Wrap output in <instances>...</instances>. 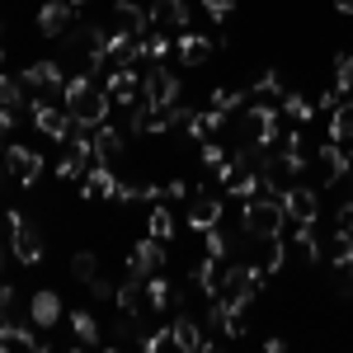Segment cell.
<instances>
[{"mask_svg":"<svg viewBox=\"0 0 353 353\" xmlns=\"http://www.w3.org/2000/svg\"><path fill=\"white\" fill-rule=\"evenodd\" d=\"M283 226H288V208H283V198H278V193H254V198H245L241 231L250 236V241L283 236Z\"/></svg>","mask_w":353,"mask_h":353,"instance_id":"obj_2","label":"cell"},{"mask_svg":"<svg viewBox=\"0 0 353 353\" xmlns=\"http://www.w3.org/2000/svg\"><path fill=\"white\" fill-rule=\"evenodd\" d=\"M24 113H28L24 85L14 81V76H0V128H14Z\"/></svg>","mask_w":353,"mask_h":353,"instance_id":"obj_15","label":"cell"},{"mask_svg":"<svg viewBox=\"0 0 353 353\" xmlns=\"http://www.w3.org/2000/svg\"><path fill=\"white\" fill-rule=\"evenodd\" d=\"M189 278L198 283V292H203V297H217V292H221V259L203 254V264H198V269H193Z\"/></svg>","mask_w":353,"mask_h":353,"instance_id":"obj_27","label":"cell"},{"mask_svg":"<svg viewBox=\"0 0 353 353\" xmlns=\"http://www.w3.org/2000/svg\"><path fill=\"white\" fill-rule=\"evenodd\" d=\"M5 221H10V250H14V259L19 264H38L43 259V231L24 212H14V208L5 212Z\"/></svg>","mask_w":353,"mask_h":353,"instance_id":"obj_5","label":"cell"},{"mask_svg":"<svg viewBox=\"0 0 353 353\" xmlns=\"http://www.w3.org/2000/svg\"><path fill=\"white\" fill-rule=\"evenodd\" d=\"M141 94L156 104V109H170V104H179V94H184V85L174 71H165V61H156L146 76H141Z\"/></svg>","mask_w":353,"mask_h":353,"instance_id":"obj_7","label":"cell"},{"mask_svg":"<svg viewBox=\"0 0 353 353\" xmlns=\"http://www.w3.org/2000/svg\"><path fill=\"white\" fill-rule=\"evenodd\" d=\"M241 104H245V90H231V85L212 90V109H221V113H236Z\"/></svg>","mask_w":353,"mask_h":353,"instance_id":"obj_39","label":"cell"},{"mask_svg":"<svg viewBox=\"0 0 353 353\" xmlns=\"http://www.w3.org/2000/svg\"><path fill=\"white\" fill-rule=\"evenodd\" d=\"M0 269H5V245H0Z\"/></svg>","mask_w":353,"mask_h":353,"instance_id":"obj_53","label":"cell"},{"mask_svg":"<svg viewBox=\"0 0 353 353\" xmlns=\"http://www.w3.org/2000/svg\"><path fill=\"white\" fill-rule=\"evenodd\" d=\"M128 273L132 278H156V273H165V241H156V236L137 241L132 254H128Z\"/></svg>","mask_w":353,"mask_h":353,"instance_id":"obj_9","label":"cell"},{"mask_svg":"<svg viewBox=\"0 0 353 353\" xmlns=\"http://www.w3.org/2000/svg\"><path fill=\"white\" fill-rule=\"evenodd\" d=\"M104 90H109V99L113 104H132L137 94H141V76H137L132 66H109V76H104Z\"/></svg>","mask_w":353,"mask_h":353,"instance_id":"obj_16","label":"cell"},{"mask_svg":"<svg viewBox=\"0 0 353 353\" xmlns=\"http://www.w3.org/2000/svg\"><path fill=\"white\" fill-rule=\"evenodd\" d=\"M189 184H184V179H174V184H165V198H170V203H184V198H189Z\"/></svg>","mask_w":353,"mask_h":353,"instance_id":"obj_48","label":"cell"},{"mask_svg":"<svg viewBox=\"0 0 353 353\" xmlns=\"http://www.w3.org/2000/svg\"><path fill=\"white\" fill-rule=\"evenodd\" d=\"M0 57H5V52H0Z\"/></svg>","mask_w":353,"mask_h":353,"instance_id":"obj_54","label":"cell"},{"mask_svg":"<svg viewBox=\"0 0 353 353\" xmlns=\"http://www.w3.org/2000/svg\"><path fill=\"white\" fill-rule=\"evenodd\" d=\"M334 226L353 236V198H349V203H339V212H334Z\"/></svg>","mask_w":353,"mask_h":353,"instance_id":"obj_46","label":"cell"},{"mask_svg":"<svg viewBox=\"0 0 353 353\" xmlns=\"http://www.w3.org/2000/svg\"><path fill=\"white\" fill-rule=\"evenodd\" d=\"M137 321H141V316H128V311L113 321V330H109V344H113V349H118V344H141V334H137Z\"/></svg>","mask_w":353,"mask_h":353,"instance_id":"obj_32","label":"cell"},{"mask_svg":"<svg viewBox=\"0 0 353 353\" xmlns=\"http://www.w3.org/2000/svg\"><path fill=\"white\" fill-rule=\"evenodd\" d=\"M334 85H339L344 94H353V52L334 57Z\"/></svg>","mask_w":353,"mask_h":353,"instance_id":"obj_40","label":"cell"},{"mask_svg":"<svg viewBox=\"0 0 353 353\" xmlns=\"http://www.w3.org/2000/svg\"><path fill=\"white\" fill-rule=\"evenodd\" d=\"M334 10H339V14H353V0H334Z\"/></svg>","mask_w":353,"mask_h":353,"instance_id":"obj_50","label":"cell"},{"mask_svg":"<svg viewBox=\"0 0 353 353\" xmlns=\"http://www.w3.org/2000/svg\"><path fill=\"white\" fill-rule=\"evenodd\" d=\"M104 57H109V66H132L137 57H146V38L113 28V33H104Z\"/></svg>","mask_w":353,"mask_h":353,"instance_id":"obj_10","label":"cell"},{"mask_svg":"<svg viewBox=\"0 0 353 353\" xmlns=\"http://www.w3.org/2000/svg\"><path fill=\"white\" fill-rule=\"evenodd\" d=\"M203 250H208L212 259H226V254H231V236L221 231V221H217V226H208V231H203Z\"/></svg>","mask_w":353,"mask_h":353,"instance_id":"obj_37","label":"cell"},{"mask_svg":"<svg viewBox=\"0 0 353 353\" xmlns=\"http://www.w3.org/2000/svg\"><path fill=\"white\" fill-rule=\"evenodd\" d=\"M198 5H203L212 19H231V14H236V0H198Z\"/></svg>","mask_w":353,"mask_h":353,"instance_id":"obj_44","label":"cell"},{"mask_svg":"<svg viewBox=\"0 0 353 353\" xmlns=\"http://www.w3.org/2000/svg\"><path fill=\"white\" fill-rule=\"evenodd\" d=\"M339 297H353V269H339V283H334Z\"/></svg>","mask_w":353,"mask_h":353,"instance_id":"obj_49","label":"cell"},{"mask_svg":"<svg viewBox=\"0 0 353 353\" xmlns=\"http://www.w3.org/2000/svg\"><path fill=\"white\" fill-rule=\"evenodd\" d=\"M254 94H264V99H273V94H283V81H278V71H264V76L254 81Z\"/></svg>","mask_w":353,"mask_h":353,"instance_id":"obj_43","label":"cell"},{"mask_svg":"<svg viewBox=\"0 0 353 353\" xmlns=\"http://www.w3.org/2000/svg\"><path fill=\"white\" fill-rule=\"evenodd\" d=\"M221 128H226V113L221 109H193V118H189L184 132H189L193 141H208V137H217Z\"/></svg>","mask_w":353,"mask_h":353,"instance_id":"obj_26","label":"cell"},{"mask_svg":"<svg viewBox=\"0 0 353 353\" xmlns=\"http://www.w3.org/2000/svg\"><path fill=\"white\" fill-rule=\"evenodd\" d=\"M10 344H24V349H43V339H38V334H33L28 325H19V330H14V339H10Z\"/></svg>","mask_w":353,"mask_h":353,"instance_id":"obj_47","label":"cell"},{"mask_svg":"<svg viewBox=\"0 0 353 353\" xmlns=\"http://www.w3.org/2000/svg\"><path fill=\"white\" fill-rule=\"evenodd\" d=\"M217 221H221V198L193 189L189 193V226L193 231H208V226H217Z\"/></svg>","mask_w":353,"mask_h":353,"instance_id":"obj_17","label":"cell"},{"mask_svg":"<svg viewBox=\"0 0 353 353\" xmlns=\"http://www.w3.org/2000/svg\"><path fill=\"white\" fill-rule=\"evenodd\" d=\"M146 231H151L156 241H170V236H174V217H170V208H165V203H156V208H151V221H146Z\"/></svg>","mask_w":353,"mask_h":353,"instance_id":"obj_35","label":"cell"},{"mask_svg":"<svg viewBox=\"0 0 353 353\" xmlns=\"http://www.w3.org/2000/svg\"><path fill=\"white\" fill-rule=\"evenodd\" d=\"M259 264H264V273H283L288 269V241H283V236H269V250H264V259H259Z\"/></svg>","mask_w":353,"mask_h":353,"instance_id":"obj_33","label":"cell"},{"mask_svg":"<svg viewBox=\"0 0 353 353\" xmlns=\"http://www.w3.org/2000/svg\"><path fill=\"white\" fill-rule=\"evenodd\" d=\"M85 288H90V297H99V301H113V292H118V288H113L109 278H99V273H94V278H90Z\"/></svg>","mask_w":353,"mask_h":353,"instance_id":"obj_45","label":"cell"},{"mask_svg":"<svg viewBox=\"0 0 353 353\" xmlns=\"http://www.w3.org/2000/svg\"><path fill=\"white\" fill-rule=\"evenodd\" d=\"M71 14H76L71 0H48V5L38 10V33H43V38H61V33L71 28Z\"/></svg>","mask_w":353,"mask_h":353,"instance_id":"obj_18","label":"cell"},{"mask_svg":"<svg viewBox=\"0 0 353 353\" xmlns=\"http://www.w3.org/2000/svg\"><path fill=\"white\" fill-rule=\"evenodd\" d=\"M170 334H174V349H184V353H212V339H203V325H198V316H193V311H179V316L170 321Z\"/></svg>","mask_w":353,"mask_h":353,"instance_id":"obj_13","label":"cell"},{"mask_svg":"<svg viewBox=\"0 0 353 353\" xmlns=\"http://www.w3.org/2000/svg\"><path fill=\"white\" fill-rule=\"evenodd\" d=\"M118 189H123V184H118V179H113V165H90V170H85V179H81V193L85 198H118Z\"/></svg>","mask_w":353,"mask_h":353,"instance_id":"obj_21","label":"cell"},{"mask_svg":"<svg viewBox=\"0 0 353 353\" xmlns=\"http://www.w3.org/2000/svg\"><path fill=\"white\" fill-rule=\"evenodd\" d=\"M316 165H321V179H325V184H344L349 170H353L349 151H344L339 141H321V146H316Z\"/></svg>","mask_w":353,"mask_h":353,"instance_id":"obj_14","label":"cell"},{"mask_svg":"<svg viewBox=\"0 0 353 353\" xmlns=\"http://www.w3.org/2000/svg\"><path fill=\"white\" fill-rule=\"evenodd\" d=\"M0 161H5V128H0Z\"/></svg>","mask_w":353,"mask_h":353,"instance_id":"obj_51","label":"cell"},{"mask_svg":"<svg viewBox=\"0 0 353 353\" xmlns=\"http://www.w3.org/2000/svg\"><path fill=\"white\" fill-rule=\"evenodd\" d=\"M5 174L14 179V184H38V174H43V156L33 151V146H19V141H10L5 146Z\"/></svg>","mask_w":353,"mask_h":353,"instance_id":"obj_8","label":"cell"},{"mask_svg":"<svg viewBox=\"0 0 353 353\" xmlns=\"http://www.w3.org/2000/svg\"><path fill=\"white\" fill-rule=\"evenodd\" d=\"M325 259L334 264V269H349V264H353V236H349V231H334V236H330Z\"/></svg>","mask_w":353,"mask_h":353,"instance_id":"obj_30","label":"cell"},{"mask_svg":"<svg viewBox=\"0 0 353 353\" xmlns=\"http://www.w3.org/2000/svg\"><path fill=\"white\" fill-rule=\"evenodd\" d=\"M283 113H288V123L306 128V123H311V113H316V104H311L306 94H297V90H288V94H283Z\"/></svg>","mask_w":353,"mask_h":353,"instance_id":"obj_29","label":"cell"},{"mask_svg":"<svg viewBox=\"0 0 353 353\" xmlns=\"http://www.w3.org/2000/svg\"><path fill=\"white\" fill-rule=\"evenodd\" d=\"M278 198H283V208H288V221H297V226L321 217V193L311 189V184H292V189H283Z\"/></svg>","mask_w":353,"mask_h":353,"instance_id":"obj_12","label":"cell"},{"mask_svg":"<svg viewBox=\"0 0 353 353\" xmlns=\"http://www.w3.org/2000/svg\"><path fill=\"white\" fill-rule=\"evenodd\" d=\"M71 5H76V10H85V5H94V0H71Z\"/></svg>","mask_w":353,"mask_h":353,"instance_id":"obj_52","label":"cell"},{"mask_svg":"<svg viewBox=\"0 0 353 353\" xmlns=\"http://www.w3.org/2000/svg\"><path fill=\"white\" fill-rule=\"evenodd\" d=\"M212 48H217L212 38H203V33L184 28V33H179V43H174V57H179L184 66H203V61L212 57Z\"/></svg>","mask_w":353,"mask_h":353,"instance_id":"obj_22","label":"cell"},{"mask_svg":"<svg viewBox=\"0 0 353 353\" xmlns=\"http://www.w3.org/2000/svg\"><path fill=\"white\" fill-rule=\"evenodd\" d=\"M113 301H118V311H128V316H151V301H146V278H132L128 273V283L113 292Z\"/></svg>","mask_w":353,"mask_h":353,"instance_id":"obj_20","label":"cell"},{"mask_svg":"<svg viewBox=\"0 0 353 353\" xmlns=\"http://www.w3.org/2000/svg\"><path fill=\"white\" fill-rule=\"evenodd\" d=\"M61 316H66V306H61V297H57V292H48V288H43V292H33V297H28V321H33L38 330H52Z\"/></svg>","mask_w":353,"mask_h":353,"instance_id":"obj_19","label":"cell"},{"mask_svg":"<svg viewBox=\"0 0 353 353\" xmlns=\"http://www.w3.org/2000/svg\"><path fill=\"white\" fill-rule=\"evenodd\" d=\"M226 165H231V156L221 151L217 141H203V170H212V174H221Z\"/></svg>","mask_w":353,"mask_h":353,"instance_id":"obj_41","label":"cell"},{"mask_svg":"<svg viewBox=\"0 0 353 353\" xmlns=\"http://www.w3.org/2000/svg\"><path fill=\"white\" fill-rule=\"evenodd\" d=\"M189 0H156V5H151V24H161V28H179V33H184V28H189Z\"/></svg>","mask_w":353,"mask_h":353,"instance_id":"obj_25","label":"cell"},{"mask_svg":"<svg viewBox=\"0 0 353 353\" xmlns=\"http://www.w3.org/2000/svg\"><path fill=\"white\" fill-rule=\"evenodd\" d=\"M123 146H128L123 128H109V123L94 128V161H99V165H113L118 156H123Z\"/></svg>","mask_w":353,"mask_h":353,"instance_id":"obj_24","label":"cell"},{"mask_svg":"<svg viewBox=\"0 0 353 353\" xmlns=\"http://www.w3.org/2000/svg\"><path fill=\"white\" fill-rule=\"evenodd\" d=\"M14 330H19V316H14V292H10V288H0V339H14Z\"/></svg>","mask_w":353,"mask_h":353,"instance_id":"obj_34","label":"cell"},{"mask_svg":"<svg viewBox=\"0 0 353 353\" xmlns=\"http://www.w3.org/2000/svg\"><path fill=\"white\" fill-rule=\"evenodd\" d=\"M28 118H33V128L43 137H52V141H66V137L76 132V118L66 109H57L52 99H43V94H33L28 99Z\"/></svg>","mask_w":353,"mask_h":353,"instance_id":"obj_4","label":"cell"},{"mask_svg":"<svg viewBox=\"0 0 353 353\" xmlns=\"http://www.w3.org/2000/svg\"><path fill=\"white\" fill-rule=\"evenodd\" d=\"M61 104H66V113L76 118V123H85V128H99V123H109V90L104 85H94V76H85V71H76L71 81L61 85Z\"/></svg>","mask_w":353,"mask_h":353,"instance_id":"obj_1","label":"cell"},{"mask_svg":"<svg viewBox=\"0 0 353 353\" xmlns=\"http://www.w3.org/2000/svg\"><path fill=\"white\" fill-rule=\"evenodd\" d=\"M113 24L146 38V33H151V10H146V5H137V0H118V5H113Z\"/></svg>","mask_w":353,"mask_h":353,"instance_id":"obj_23","label":"cell"},{"mask_svg":"<svg viewBox=\"0 0 353 353\" xmlns=\"http://www.w3.org/2000/svg\"><path fill=\"white\" fill-rule=\"evenodd\" d=\"M66 321H71V330H76V339H81V344H99V325H94V316H90V311H71Z\"/></svg>","mask_w":353,"mask_h":353,"instance_id":"obj_36","label":"cell"},{"mask_svg":"<svg viewBox=\"0 0 353 353\" xmlns=\"http://www.w3.org/2000/svg\"><path fill=\"white\" fill-rule=\"evenodd\" d=\"M19 85H24L28 94H43V99H48V94H61V85H66V66L52 61V57H48V61H28L24 76H19Z\"/></svg>","mask_w":353,"mask_h":353,"instance_id":"obj_6","label":"cell"},{"mask_svg":"<svg viewBox=\"0 0 353 353\" xmlns=\"http://www.w3.org/2000/svg\"><path fill=\"white\" fill-rule=\"evenodd\" d=\"M245 132L254 137L259 146H278V137H283L278 109H273V104H250V109H245Z\"/></svg>","mask_w":353,"mask_h":353,"instance_id":"obj_11","label":"cell"},{"mask_svg":"<svg viewBox=\"0 0 353 353\" xmlns=\"http://www.w3.org/2000/svg\"><path fill=\"white\" fill-rule=\"evenodd\" d=\"M146 301H151V316H161L165 306H170V301H174V288H170V283H165L161 273H156V278H146Z\"/></svg>","mask_w":353,"mask_h":353,"instance_id":"obj_31","label":"cell"},{"mask_svg":"<svg viewBox=\"0 0 353 353\" xmlns=\"http://www.w3.org/2000/svg\"><path fill=\"white\" fill-rule=\"evenodd\" d=\"M264 264H250V259H241V264H231V269H221V297L231 301L236 311H245L250 301L259 297V288H264Z\"/></svg>","mask_w":353,"mask_h":353,"instance_id":"obj_3","label":"cell"},{"mask_svg":"<svg viewBox=\"0 0 353 353\" xmlns=\"http://www.w3.org/2000/svg\"><path fill=\"white\" fill-rule=\"evenodd\" d=\"M170 52H174L170 33H146V57H151V61H165Z\"/></svg>","mask_w":353,"mask_h":353,"instance_id":"obj_42","label":"cell"},{"mask_svg":"<svg viewBox=\"0 0 353 353\" xmlns=\"http://www.w3.org/2000/svg\"><path fill=\"white\" fill-rule=\"evenodd\" d=\"M330 141H339V146L353 141V94L339 104V109H330Z\"/></svg>","mask_w":353,"mask_h":353,"instance_id":"obj_28","label":"cell"},{"mask_svg":"<svg viewBox=\"0 0 353 353\" xmlns=\"http://www.w3.org/2000/svg\"><path fill=\"white\" fill-rule=\"evenodd\" d=\"M94 273H99V259H94L90 250H81V254H71V278H76V283H90Z\"/></svg>","mask_w":353,"mask_h":353,"instance_id":"obj_38","label":"cell"}]
</instances>
